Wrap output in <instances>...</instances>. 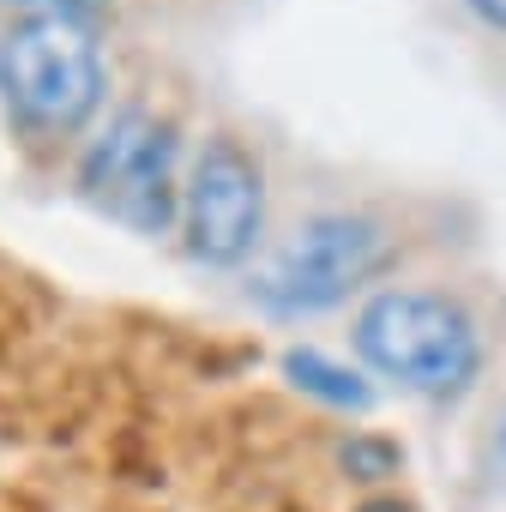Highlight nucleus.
Returning <instances> with one entry per match:
<instances>
[{
    "mask_svg": "<svg viewBox=\"0 0 506 512\" xmlns=\"http://www.w3.org/2000/svg\"><path fill=\"white\" fill-rule=\"evenodd\" d=\"M356 350L380 380H398L422 398H458L482 374L476 320L452 296L428 290H380L356 314Z\"/></svg>",
    "mask_w": 506,
    "mask_h": 512,
    "instance_id": "nucleus-1",
    "label": "nucleus"
},
{
    "mask_svg": "<svg viewBox=\"0 0 506 512\" xmlns=\"http://www.w3.org/2000/svg\"><path fill=\"white\" fill-rule=\"evenodd\" d=\"M392 260V241L374 217H350V211H326L308 217L272 260L253 272V302L266 314L302 320V314H326L338 302H350L362 284H374Z\"/></svg>",
    "mask_w": 506,
    "mask_h": 512,
    "instance_id": "nucleus-2",
    "label": "nucleus"
},
{
    "mask_svg": "<svg viewBox=\"0 0 506 512\" xmlns=\"http://www.w3.org/2000/svg\"><path fill=\"white\" fill-rule=\"evenodd\" d=\"M103 49L85 19H19L0 37V91L43 133H73L103 103Z\"/></svg>",
    "mask_w": 506,
    "mask_h": 512,
    "instance_id": "nucleus-3",
    "label": "nucleus"
},
{
    "mask_svg": "<svg viewBox=\"0 0 506 512\" xmlns=\"http://www.w3.org/2000/svg\"><path fill=\"white\" fill-rule=\"evenodd\" d=\"M85 199L127 223L133 235H169L181 223V175H175V127L151 109H121L79 157Z\"/></svg>",
    "mask_w": 506,
    "mask_h": 512,
    "instance_id": "nucleus-4",
    "label": "nucleus"
},
{
    "mask_svg": "<svg viewBox=\"0 0 506 512\" xmlns=\"http://www.w3.org/2000/svg\"><path fill=\"white\" fill-rule=\"evenodd\" d=\"M266 229V175L235 139H205L181 181V235L199 266H241Z\"/></svg>",
    "mask_w": 506,
    "mask_h": 512,
    "instance_id": "nucleus-5",
    "label": "nucleus"
},
{
    "mask_svg": "<svg viewBox=\"0 0 506 512\" xmlns=\"http://www.w3.org/2000/svg\"><path fill=\"white\" fill-rule=\"evenodd\" d=\"M284 374H290L296 392H308V398H320V404H332V410H368V404H374V386H368L362 374H350L344 362L320 356V350H290V356H284Z\"/></svg>",
    "mask_w": 506,
    "mask_h": 512,
    "instance_id": "nucleus-6",
    "label": "nucleus"
},
{
    "mask_svg": "<svg viewBox=\"0 0 506 512\" xmlns=\"http://www.w3.org/2000/svg\"><path fill=\"white\" fill-rule=\"evenodd\" d=\"M13 7H19L25 19H85V25H91L109 0H13Z\"/></svg>",
    "mask_w": 506,
    "mask_h": 512,
    "instance_id": "nucleus-7",
    "label": "nucleus"
},
{
    "mask_svg": "<svg viewBox=\"0 0 506 512\" xmlns=\"http://www.w3.org/2000/svg\"><path fill=\"white\" fill-rule=\"evenodd\" d=\"M464 7L482 19V25H494V31H506V0H464Z\"/></svg>",
    "mask_w": 506,
    "mask_h": 512,
    "instance_id": "nucleus-8",
    "label": "nucleus"
}]
</instances>
